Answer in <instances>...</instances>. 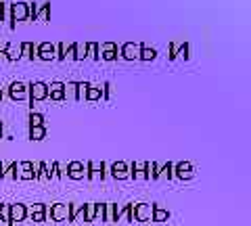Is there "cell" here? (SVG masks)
<instances>
[{
    "mask_svg": "<svg viewBox=\"0 0 251 226\" xmlns=\"http://www.w3.org/2000/svg\"><path fill=\"white\" fill-rule=\"evenodd\" d=\"M27 95H29L31 107H34V103H40V100L49 99V88H46L44 82H31L27 84Z\"/></svg>",
    "mask_w": 251,
    "mask_h": 226,
    "instance_id": "6da1fadb",
    "label": "cell"
},
{
    "mask_svg": "<svg viewBox=\"0 0 251 226\" xmlns=\"http://www.w3.org/2000/svg\"><path fill=\"white\" fill-rule=\"evenodd\" d=\"M19 21H27V2H13L11 4V29L17 27Z\"/></svg>",
    "mask_w": 251,
    "mask_h": 226,
    "instance_id": "7a4b0ae2",
    "label": "cell"
},
{
    "mask_svg": "<svg viewBox=\"0 0 251 226\" xmlns=\"http://www.w3.org/2000/svg\"><path fill=\"white\" fill-rule=\"evenodd\" d=\"M49 218L52 222H65L69 218V203H54L49 207Z\"/></svg>",
    "mask_w": 251,
    "mask_h": 226,
    "instance_id": "3957f363",
    "label": "cell"
},
{
    "mask_svg": "<svg viewBox=\"0 0 251 226\" xmlns=\"http://www.w3.org/2000/svg\"><path fill=\"white\" fill-rule=\"evenodd\" d=\"M153 203H136L134 205V220L136 222H151L153 218Z\"/></svg>",
    "mask_w": 251,
    "mask_h": 226,
    "instance_id": "277c9868",
    "label": "cell"
},
{
    "mask_svg": "<svg viewBox=\"0 0 251 226\" xmlns=\"http://www.w3.org/2000/svg\"><path fill=\"white\" fill-rule=\"evenodd\" d=\"M174 176L180 178V180H193L195 178V170L191 161H178L174 166Z\"/></svg>",
    "mask_w": 251,
    "mask_h": 226,
    "instance_id": "5b68a950",
    "label": "cell"
},
{
    "mask_svg": "<svg viewBox=\"0 0 251 226\" xmlns=\"http://www.w3.org/2000/svg\"><path fill=\"white\" fill-rule=\"evenodd\" d=\"M109 174H111L115 180H128L130 168H128V163H124V161H115V163L109 166Z\"/></svg>",
    "mask_w": 251,
    "mask_h": 226,
    "instance_id": "8992f818",
    "label": "cell"
},
{
    "mask_svg": "<svg viewBox=\"0 0 251 226\" xmlns=\"http://www.w3.org/2000/svg\"><path fill=\"white\" fill-rule=\"evenodd\" d=\"M67 178H72V180H84L86 178V168L82 161H69L67 163Z\"/></svg>",
    "mask_w": 251,
    "mask_h": 226,
    "instance_id": "52a82bcc",
    "label": "cell"
},
{
    "mask_svg": "<svg viewBox=\"0 0 251 226\" xmlns=\"http://www.w3.org/2000/svg\"><path fill=\"white\" fill-rule=\"evenodd\" d=\"M140 46L143 44H138V42H126L122 46V57L126 61H138V54H140Z\"/></svg>",
    "mask_w": 251,
    "mask_h": 226,
    "instance_id": "ba28073f",
    "label": "cell"
},
{
    "mask_svg": "<svg viewBox=\"0 0 251 226\" xmlns=\"http://www.w3.org/2000/svg\"><path fill=\"white\" fill-rule=\"evenodd\" d=\"M9 97L13 100H25L27 99V84L25 82H13L9 86Z\"/></svg>",
    "mask_w": 251,
    "mask_h": 226,
    "instance_id": "9c48e42d",
    "label": "cell"
},
{
    "mask_svg": "<svg viewBox=\"0 0 251 226\" xmlns=\"http://www.w3.org/2000/svg\"><path fill=\"white\" fill-rule=\"evenodd\" d=\"M17 170H19V180H36V166L31 161L17 163Z\"/></svg>",
    "mask_w": 251,
    "mask_h": 226,
    "instance_id": "30bf717a",
    "label": "cell"
},
{
    "mask_svg": "<svg viewBox=\"0 0 251 226\" xmlns=\"http://www.w3.org/2000/svg\"><path fill=\"white\" fill-rule=\"evenodd\" d=\"M36 59L40 61H52L54 59V44L50 42H42L36 46Z\"/></svg>",
    "mask_w": 251,
    "mask_h": 226,
    "instance_id": "8fae6325",
    "label": "cell"
},
{
    "mask_svg": "<svg viewBox=\"0 0 251 226\" xmlns=\"http://www.w3.org/2000/svg\"><path fill=\"white\" fill-rule=\"evenodd\" d=\"M100 166H103V161H100ZM100 166L99 163H94V161H88L86 163V178L92 182H99V180H103V176H100Z\"/></svg>",
    "mask_w": 251,
    "mask_h": 226,
    "instance_id": "7c38bea8",
    "label": "cell"
},
{
    "mask_svg": "<svg viewBox=\"0 0 251 226\" xmlns=\"http://www.w3.org/2000/svg\"><path fill=\"white\" fill-rule=\"evenodd\" d=\"M63 86H65V82H50V84H46V88H49V99L54 100V103L63 100Z\"/></svg>",
    "mask_w": 251,
    "mask_h": 226,
    "instance_id": "4fadbf2b",
    "label": "cell"
},
{
    "mask_svg": "<svg viewBox=\"0 0 251 226\" xmlns=\"http://www.w3.org/2000/svg\"><path fill=\"white\" fill-rule=\"evenodd\" d=\"M27 218V205L13 203L11 205V222H23Z\"/></svg>",
    "mask_w": 251,
    "mask_h": 226,
    "instance_id": "5bb4252c",
    "label": "cell"
},
{
    "mask_svg": "<svg viewBox=\"0 0 251 226\" xmlns=\"http://www.w3.org/2000/svg\"><path fill=\"white\" fill-rule=\"evenodd\" d=\"M159 170H161L159 163L147 161L145 163V176H147V180H159Z\"/></svg>",
    "mask_w": 251,
    "mask_h": 226,
    "instance_id": "9a60e30c",
    "label": "cell"
},
{
    "mask_svg": "<svg viewBox=\"0 0 251 226\" xmlns=\"http://www.w3.org/2000/svg\"><path fill=\"white\" fill-rule=\"evenodd\" d=\"M63 100H77V82H67L63 86Z\"/></svg>",
    "mask_w": 251,
    "mask_h": 226,
    "instance_id": "2e32d148",
    "label": "cell"
},
{
    "mask_svg": "<svg viewBox=\"0 0 251 226\" xmlns=\"http://www.w3.org/2000/svg\"><path fill=\"white\" fill-rule=\"evenodd\" d=\"M103 99V88L100 86H88V90H86V100H90V103H97V100Z\"/></svg>",
    "mask_w": 251,
    "mask_h": 226,
    "instance_id": "e0dca14e",
    "label": "cell"
},
{
    "mask_svg": "<svg viewBox=\"0 0 251 226\" xmlns=\"http://www.w3.org/2000/svg\"><path fill=\"white\" fill-rule=\"evenodd\" d=\"M145 163L147 161H134V166H132L134 172H130V178H134V180H147V176H145Z\"/></svg>",
    "mask_w": 251,
    "mask_h": 226,
    "instance_id": "ac0fdd59",
    "label": "cell"
},
{
    "mask_svg": "<svg viewBox=\"0 0 251 226\" xmlns=\"http://www.w3.org/2000/svg\"><path fill=\"white\" fill-rule=\"evenodd\" d=\"M36 180H42V182L50 180V172L46 163H36Z\"/></svg>",
    "mask_w": 251,
    "mask_h": 226,
    "instance_id": "d6986e66",
    "label": "cell"
},
{
    "mask_svg": "<svg viewBox=\"0 0 251 226\" xmlns=\"http://www.w3.org/2000/svg\"><path fill=\"white\" fill-rule=\"evenodd\" d=\"M170 216H172V214L168 212V209H163V207H159V205H155L151 222H168V220H170Z\"/></svg>",
    "mask_w": 251,
    "mask_h": 226,
    "instance_id": "ffe728a7",
    "label": "cell"
},
{
    "mask_svg": "<svg viewBox=\"0 0 251 226\" xmlns=\"http://www.w3.org/2000/svg\"><path fill=\"white\" fill-rule=\"evenodd\" d=\"M4 59H9V61H19L21 59V46L17 44H11L9 42V46H6V52H4Z\"/></svg>",
    "mask_w": 251,
    "mask_h": 226,
    "instance_id": "44dd1931",
    "label": "cell"
},
{
    "mask_svg": "<svg viewBox=\"0 0 251 226\" xmlns=\"http://www.w3.org/2000/svg\"><path fill=\"white\" fill-rule=\"evenodd\" d=\"M19 46H21V57H25L29 61L36 59V46H34V42H23Z\"/></svg>",
    "mask_w": 251,
    "mask_h": 226,
    "instance_id": "7402d4cb",
    "label": "cell"
},
{
    "mask_svg": "<svg viewBox=\"0 0 251 226\" xmlns=\"http://www.w3.org/2000/svg\"><path fill=\"white\" fill-rule=\"evenodd\" d=\"M36 21H42V23L50 21V2L42 4L40 9H38V13H36Z\"/></svg>",
    "mask_w": 251,
    "mask_h": 226,
    "instance_id": "603a6c76",
    "label": "cell"
},
{
    "mask_svg": "<svg viewBox=\"0 0 251 226\" xmlns=\"http://www.w3.org/2000/svg\"><path fill=\"white\" fill-rule=\"evenodd\" d=\"M103 222H109V224L117 222V209H115V203H105V220H103Z\"/></svg>",
    "mask_w": 251,
    "mask_h": 226,
    "instance_id": "cb8c5ba5",
    "label": "cell"
},
{
    "mask_svg": "<svg viewBox=\"0 0 251 226\" xmlns=\"http://www.w3.org/2000/svg\"><path fill=\"white\" fill-rule=\"evenodd\" d=\"M157 57V50L155 49H151V46H140V54H138V59L140 61H153Z\"/></svg>",
    "mask_w": 251,
    "mask_h": 226,
    "instance_id": "d4e9b609",
    "label": "cell"
},
{
    "mask_svg": "<svg viewBox=\"0 0 251 226\" xmlns=\"http://www.w3.org/2000/svg\"><path fill=\"white\" fill-rule=\"evenodd\" d=\"M44 136H46L44 124H42V126H29V138L31 140H44Z\"/></svg>",
    "mask_w": 251,
    "mask_h": 226,
    "instance_id": "484cf974",
    "label": "cell"
},
{
    "mask_svg": "<svg viewBox=\"0 0 251 226\" xmlns=\"http://www.w3.org/2000/svg\"><path fill=\"white\" fill-rule=\"evenodd\" d=\"M84 220L86 222L97 220V203H86L84 205Z\"/></svg>",
    "mask_w": 251,
    "mask_h": 226,
    "instance_id": "4316f807",
    "label": "cell"
},
{
    "mask_svg": "<svg viewBox=\"0 0 251 226\" xmlns=\"http://www.w3.org/2000/svg\"><path fill=\"white\" fill-rule=\"evenodd\" d=\"M75 44V57L74 61H84V59H88V50H86V42H74Z\"/></svg>",
    "mask_w": 251,
    "mask_h": 226,
    "instance_id": "83f0119b",
    "label": "cell"
},
{
    "mask_svg": "<svg viewBox=\"0 0 251 226\" xmlns=\"http://www.w3.org/2000/svg\"><path fill=\"white\" fill-rule=\"evenodd\" d=\"M4 178H9V180H17L19 178V170H17V163H9L4 170V176H2V180Z\"/></svg>",
    "mask_w": 251,
    "mask_h": 226,
    "instance_id": "f1b7e54d",
    "label": "cell"
},
{
    "mask_svg": "<svg viewBox=\"0 0 251 226\" xmlns=\"http://www.w3.org/2000/svg\"><path fill=\"white\" fill-rule=\"evenodd\" d=\"M159 178H168V180H172V178H174V163L168 161L166 166H161V170H159Z\"/></svg>",
    "mask_w": 251,
    "mask_h": 226,
    "instance_id": "f546056e",
    "label": "cell"
},
{
    "mask_svg": "<svg viewBox=\"0 0 251 226\" xmlns=\"http://www.w3.org/2000/svg\"><path fill=\"white\" fill-rule=\"evenodd\" d=\"M86 50H88V59L99 61V42H86Z\"/></svg>",
    "mask_w": 251,
    "mask_h": 226,
    "instance_id": "4dcf8cb0",
    "label": "cell"
},
{
    "mask_svg": "<svg viewBox=\"0 0 251 226\" xmlns=\"http://www.w3.org/2000/svg\"><path fill=\"white\" fill-rule=\"evenodd\" d=\"M27 122H29V126H42V124H44V115H42V113L31 111V113H29V118H27Z\"/></svg>",
    "mask_w": 251,
    "mask_h": 226,
    "instance_id": "1f68e13d",
    "label": "cell"
},
{
    "mask_svg": "<svg viewBox=\"0 0 251 226\" xmlns=\"http://www.w3.org/2000/svg\"><path fill=\"white\" fill-rule=\"evenodd\" d=\"M188 52H191V46L184 42V44H180L176 49V57H182L184 61H188V59H191V54H188Z\"/></svg>",
    "mask_w": 251,
    "mask_h": 226,
    "instance_id": "d6a6232c",
    "label": "cell"
},
{
    "mask_svg": "<svg viewBox=\"0 0 251 226\" xmlns=\"http://www.w3.org/2000/svg\"><path fill=\"white\" fill-rule=\"evenodd\" d=\"M90 82H77V100H86V90H88Z\"/></svg>",
    "mask_w": 251,
    "mask_h": 226,
    "instance_id": "836d02e7",
    "label": "cell"
},
{
    "mask_svg": "<svg viewBox=\"0 0 251 226\" xmlns=\"http://www.w3.org/2000/svg\"><path fill=\"white\" fill-rule=\"evenodd\" d=\"M0 220L11 222V205H0Z\"/></svg>",
    "mask_w": 251,
    "mask_h": 226,
    "instance_id": "e575fe53",
    "label": "cell"
},
{
    "mask_svg": "<svg viewBox=\"0 0 251 226\" xmlns=\"http://www.w3.org/2000/svg\"><path fill=\"white\" fill-rule=\"evenodd\" d=\"M99 59H103V61H117V50H103L99 54Z\"/></svg>",
    "mask_w": 251,
    "mask_h": 226,
    "instance_id": "d590c367",
    "label": "cell"
},
{
    "mask_svg": "<svg viewBox=\"0 0 251 226\" xmlns=\"http://www.w3.org/2000/svg\"><path fill=\"white\" fill-rule=\"evenodd\" d=\"M36 13H38V6L34 2H27V19L36 21Z\"/></svg>",
    "mask_w": 251,
    "mask_h": 226,
    "instance_id": "8d00e7d4",
    "label": "cell"
},
{
    "mask_svg": "<svg viewBox=\"0 0 251 226\" xmlns=\"http://www.w3.org/2000/svg\"><path fill=\"white\" fill-rule=\"evenodd\" d=\"M103 50H117V44L115 42H103V44H99V54L103 52Z\"/></svg>",
    "mask_w": 251,
    "mask_h": 226,
    "instance_id": "74e56055",
    "label": "cell"
},
{
    "mask_svg": "<svg viewBox=\"0 0 251 226\" xmlns=\"http://www.w3.org/2000/svg\"><path fill=\"white\" fill-rule=\"evenodd\" d=\"M97 218L100 222L105 220V203H97Z\"/></svg>",
    "mask_w": 251,
    "mask_h": 226,
    "instance_id": "f35d334b",
    "label": "cell"
},
{
    "mask_svg": "<svg viewBox=\"0 0 251 226\" xmlns=\"http://www.w3.org/2000/svg\"><path fill=\"white\" fill-rule=\"evenodd\" d=\"M44 207H46L44 203H34V205H29V207H27V214H34V212H42Z\"/></svg>",
    "mask_w": 251,
    "mask_h": 226,
    "instance_id": "ab89813d",
    "label": "cell"
},
{
    "mask_svg": "<svg viewBox=\"0 0 251 226\" xmlns=\"http://www.w3.org/2000/svg\"><path fill=\"white\" fill-rule=\"evenodd\" d=\"M176 49H178V46L172 42V44H170V61H174V59H176Z\"/></svg>",
    "mask_w": 251,
    "mask_h": 226,
    "instance_id": "60d3db41",
    "label": "cell"
},
{
    "mask_svg": "<svg viewBox=\"0 0 251 226\" xmlns=\"http://www.w3.org/2000/svg\"><path fill=\"white\" fill-rule=\"evenodd\" d=\"M6 46H9V42H0V61H4V52H6Z\"/></svg>",
    "mask_w": 251,
    "mask_h": 226,
    "instance_id": "b9f144b4",
    "label": "cell"
},
{
    "mask_svg": "<svg viewBox=\"0 0 251 226\" xmlns=\"http://www.w3.org/2000/svg\"><path fill=\"white\" fill-rule=\"evenodd\" d=\"M109 88H111L109 84H103V99H105V100L109 99V95H111V92H109Z\"/></svg>",
    "mask_w": 251,
    "mask_h": 226,
    "instance_id": "7bdbcfd3",
    "label": "cell"
},
{
    "mask_svg": "<svg viewBox=\"0 0 251 226\" xmlns=\"http://www.w3.org/2000/svg\"><path fill=\"white\" fill-rule=\"evenodd\" d=\"M6 166H9V163L0 161V180H2V176H4V170H6Z\"/></svg>",
    "mask_w": 251,
    "mask_h": 226,
    "instance_id": "ee69618b",
    "label": "cell"
},
{
    "mask_svg": "<svg viewBox=\"0 0 251 226\" xmlns=\"http://www.w3.org/2000/svg\"><path fill=\"white\" fill-rule=\"evenodd\" d=\"M0 21H2V2H0Z\"/></svg>",
    "mask_w": 251,
    "mask_h": 226,
    "instance_id": "f6af8a7d",
    "label": "cell"
}]
</instances>
